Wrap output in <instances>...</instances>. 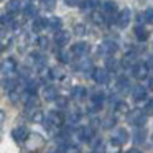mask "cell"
<instances>
[{
  "label": "cell",
  "mask_w": 153,
  "mask_h": 153,
  "mask_svg": "<svg viewBox=\"0 0 153 153\" xmlns=\"http://www.w3.org/2000/svg\"><path fill=\"white\" fill-rule=\"evenodd\" d=\"M46 27L51 28V30H54V31L61 30V18H58V17L48 18V20H46Z\"/></svg>",
  "instance_id": "cell-17"
},
{
  "label": "cell",
  "mask_w": 153,
  "mask_h": 153,
  "mask_svg": "<svg viewBox=\"0 0 153 153\" xmlns=\"http://www.w3.org/2000/svg\"><path fill=\"white\" fill-rule=\"evenodd\" d=\"M115 110H117V112H120V114H127V112H128V105H127L125 102H117L115 104Z\"/></svg>",
  "instance_id": "cell-29"
},
{
  "label": "cell",
  "mask_w": 153,
  "mask_h": 153,
  "mask_svg": "<svg viewBox=\"0 0 153 153\" xmlns=\"http://www.w3.org/2000/svg\"><path fill=\"white\" fill-rule=\"evenodd\" d=\"M43 97H45V100H48V102H53V100H56V97H58L56 87L46 86V87L43 89Z\"/></svg>",
  "instance_id": "cell-13"
},
{
  "label": "cell",
  "mask_w": 153,
  "mask_h": 153,
  "mask_svg": "<svg viewBox=\"0 0 153 153\" xmlns=\"http://www.w3.org/2000/svg\"><path fill=\"white\" fill-rule=\"evenodd\" d=\"M102 104H104V94H102V92L92 94V97H91V110H94V112L100 110Z\"/></svg>",
  "instance_id": "cell-10"
},
{
  "label": "cell",
  "mask_w": 153,
  "mask_h": 153,
  "mask_svg": "<svg viewBox=\"0 0 153 153\" xmlns=\"http://www.w3.org/2000/svg\"><path fill=\"white\" fill-rule=\"evenodd\" d=\"M27 91L31 94V96H33V94L36 92V82H35V81H28V84H27Z\"/></svg>",
  "instance_id": "cell-34"
},
{
  "label": "cell",
  "mask_w": 153,
  "mask_h": 153,
  "mask_svg": "<svg viewBox=\"0 0 153 153\" xmlns=\"http://www.w3.org/2000/svg\"><path fill=\"white\" fill-rule=\"evenodd\" d=\"M4 120H5V112L4 110H0V125L4 123Z\"/></svg>",
  "instance_id": "cell-45"
},
{
  "label": "cell",
  "mask_w": 153,
  "mask_h": 153,
  "mask_svg": "<svg viewBox=\"0 0 153 153\" xmlns=\"http://www.w3.org/2000/svg\"><path fill=\"white\" fill-rule=\"evenodd\" d=\"M135 36L138 38L140 41H145L146 38H148V30L143 28V27H137L135 28Z\"/></svg>",
  "instance_id": "cell-23"
},
{
  "label": "cell",
  "mask_w": 153,
  "mask_h": 153,
  "mask_svg": "<svg viewBox=\"0 0 153 153\" xmlns=\"http://www.w3.org/2000/svg\"><path fill=\"white\" fill-rule=\"evenodd\" d=\"M104 12H105L107 15H114L117 12V4L114 0H107L105 4H104Z\"/></svg>",
  "instance_id": "cell-22"
},
{
  "label": "cell",
  "mask_w": 153,
  "mask_h": 153,
  "mask_svg": "<svg viewBox=\"0 0 153 153\" xmlns=\"http://www.w3.org/2000/svg\"><path fill=\"white\" fill-rule=\"evenodd\" d=\"M143 18H145L146 23H152V25H153V8H146Z\"/></svg>",
  "instance_id": "cell-30"
},
{
  "label": "cell",
  "mask_w": 153,
  "mask_h": 153,
  "mask_svg": "<svg viewBox=\"0 0 153 153\" xmlns=\"http://www.w3.org/2000/svg\"><path fill=\"white\" fill-rule=\"evenodd\" d=\"M79 120H81V112L77 109H74L73 112L69 114V122L71 123H76V122H79Z\"/></svg>",
  "instance_id": "cell-26"
},
{
  "label": "cell",
  "mask_w": 153,
  "mask_h": 153,
  "mask_svg": "<svg viewBox=\"0 0 153 153\" xmlns=\"http://www.w3.org/2000/svg\"><path fill=\"white\" fill-rule=\"evenodd\" d=\"M117 135H119V137H117L115 140H117V142H119V143H123V142H127V140H128V133H127V132H125V130H123V128H120Z\"/></svg>",
  "instance_id": "cell-27"
},
{
  "label": "cell",
  "mask_w": 153,
  "mask_h": 153,
  "mask_svg": "<svg viewBox=\"0 0 153 153\" xmlns=\"http://www.w3.org/2000/svg\"><path fill=\"white\" fill-rule=\"evenodd\" d=\"M130 17H132V12H130V8H123L122 12H120L119 15H117V25H119L120 28H125L127 25L130 23Z\"/></svg>",
  "instance_id": "cell-7"
},
{
  "label": "cell",
  "mask_w": 153,
  "mask_h": 153,
  "mask_svg": "<svg viewBox=\"0 0 153 153\" xmlns=\"http://www.w3.org/2000/svg\"><path fill=\"white\" fill-rule=\"evenodd\" d=\"M38 43H40V46H41V48H48V38L41 36L40 40H38Z\"/></svg>",
  "instance_id": "cell-43"
},
{
  "label": "cell",
  "mask_w": 153,
  "mask_h": 153,
  "mask_svg": "<svg viewBox=\"0 0 153 153\" xmlns=\"http://www.w3.org/2000/svg\"><path fill=\"white\" fill-rule=\"evenodd\" d=\"M92 20H94V23H104V15L99 13V12H94V13H92Z\"/></svg>",
  "instance_id": "cell-35"
},
{
  "label": "cell",
  "mask_w": 153,
  "mask_h": 153,
  "mask_svg": "<svg viewBox=\"0 0 153 153\" xmlns=\"http://www.w3.org/2000/svg\"><path fill=\"white\" fill-rule=\"evenodd\" d=\"M69 40H71L69 31L58 30V31H56V35H54V43H56L58 46H66V45L69 43Z\"/></svg>",
  "instance_id": "cell-9"
},
{
  "label": "cell",
  "mask_w": 153,
  "mask_h": 153,
  "mask_svg": "<svg viewBox=\"0 0 153 153\" xmlns=\"http://www.w3.org/2000/svg\"><path fill=\"white\" fill-rule=\"evenodd\" d=\"M145 115H150V114H153V99L152 100H148V104H146V107H145Z\"/></svg>",
  "instance_id": "cell-39"
},
{
  "label": "cell",
  "mask_w": 153,
  "mask_h": 153,
  "mask_svg": "<svg viewBox=\"0 0 153 153\" xmlns=\"http://www.w3.org/2000/svg\"><path fill=\"white\" fill-rule=\"evenodd\" d=\"M43 112L41 110H36V112H33V115H31V120L33 122H43Z\"/></svg>",
  "instance_id": "cell-31"
},
{
  "label": "cell",
  "mask_w": 153,
  "mask_h": 153,
  "mask_svg": "<svg viewBox=\"0 0 153 153\" xmlns=\"http://www.w3.org/2000/svg\"><path fill=\"white\" fill-rule=\"evenodd\" d=\"M0 86L4 91H8V92H13L15 87H17V81L15 79H10V77H4V79L0 81Z\"/></svg>",
  "instance_id": "cell-14"
},
{
  "label": "cell",
  "mask_w": 153,
  "mask_h": 153,
  "mask_svg": "<svg viewBox=\"0 0 153 153\" xmlns=\"http://www.w3.org/2000/svg\"><path fill=\"white\" fill-rule=\"evenodd\" d=\"M107 68H109L110 71H117V68H119V63H117L115 59H107Z\"/></svg>",
  "instance_id": "cell-37"
},
{
  "label": "cell",
  "mask_w": 153,
  "mask_h": 153,
  "mask_svg": "<svg viewBox=\"0 0 153 153\" xmlns=\"http://www.w3.org/2000/svg\"><path fill=\"white\" fill-rule=\"evenodd\" d=\"M12 137H13V140H17V142H27L28 137H30V132H28L27 127H17V128H13V132H12Z\"/></svg>",
  "instance_id": "cell-8"
},
{
  "label": "cell",
  "mask_w": 153,
  "mask_h": 153,
  "mask_svg": "<svg viewBox=\"0 0 153 153\" xmlns=\"http://www.w3.org/2000/svg\"><path fill=\"white\" fill-rule=\"evenodd\" d=\"M45 122H46V125L50 127V128H54V127H61L64 122L63 115H61L59 112H56V110H51V112L46 114V117H45Z\"/></svg>",
  "instance_id": "cell-1"
},
{
  "label": "cell",
  "mask_w": 153,
  "mask_h": 153,
  "mask_svg": "<svg viewBox=\"0 0 153 153\" xmlns=\"http://www.w3.org/2000/svg\"><path fill=\"white\" fill-rule=\"evenodd\" d=\"M86 94H87V91H86V87H82V86H76L73 89V97L76 100H82L84 97H86Z\"/></svg>",
  "instance_id": "cell-18"
},
{
  "label": "cell",
  "mask_w": 153,
  "mask_h": 153,
  "mask_svg": "<svg viewBox=\"0 0 153 153\" xmlns=\"http://www.w3.org/2000/svg\"><path fill=\"white\" fill-rule=\"evenodd\" d=\"M17 71V61L12 59V58H7L0 63V73L8 76V74H13Z\"/></svg>",
  "instance_id": "cell-4"
},
{
  "label": "cell",
  "mask_w": 153,
  "mask_h": 153,
  "mask_svg": "<svg viewBox=\"0 0 153 153\" xmlns=\"http://www.w3.org/2000/svg\"><path fill=\"white\" fill-rule=\"evenodd\" d=\"M132 97H133V100H137V102L145 100L146 99V89H145V87H142V86L135 87V89H133V92H132Z\"/></svg>",
  "instance_id": "cell-15"
},
{
  "label": "cell",
  "mask_w": 153,
  "mask_h": 153,
  "mask_svg": "<svg viewBox=\"0 0 153 153\" xmlns=\"http://www.w3.org/2000/svg\"><path fill=\"white\" fill-rule=\"evenodd\" d=\"M84 30H86V28H84L82 25H76V27H74V33L76 35H84Z\"/></svg>",
  "instance_id": "cell-42"
},
{
  "label": "cell",
  "mask_w": 153,
  "mask_h": 153,
  "mask_svg": "<svg viewBox=\"0 0 153 153\" xmlns=\"http://www.w3.org/2000/svg\"><path fill=\"white\" fill-rule=\"evenodd\" d=\"M36 13V8L33 7V5H27V7H25V15H27V17H33V15Z\"/></svg>",
  "instance_id": "cell-33"
},
{
  "label": "cell",
  "mask_w": 153,
  "mask_h": 153,
  "mask_svg": "<svg viewBox=\"0 0 153 153\" xmlns=\"http://www.w3.org/2000/svg\"><path fill=\"white\" fill-rule=\"evenodd\" d=\"M50 153H58V152H50Z\"/></svg>",
  "instance_id": "cell-51"
},
{
  "label": "cell",
  "mask_w": 153,
  "mask_h": 153,
  "mask_svg": "<svg viewBox=\"0 0 153 153\" xmlns=\"http://www.w3.org/2000/svg\"><path fill=\"white\" fill-rule=\"evenodd\" d=\"M87 53H89V45L84 43V41L76 43L73 46V54H74V56H86Z\"/></svg>",
  "instance_id": "cell-12"
},
{
  "label": "cell",
  "mask_w": 153,
  "mask_h": 153,
  "mask_svg": "<svg viewBox=\"0 0 153 153\" xmlns=\"http://www.w3.org/2000/svg\"><path fill=\"white\" fill-rule=\"evenodd\" d=\"M77 137H79L82 142H91L94 137V130L92 127H81L79 130H77Z\"/></svg>",
  "instance_id": "cell-11"
},
{
  "label": "cell",
  "mask_w": 153,
  "mask_h": 153,
  "mask_svg": "<svg viewBox=\"0 0 153 153\" xmlns=\"http://www.w3.org/2000/svg\"><path fill=\"white\" fill-rule=\"evenodd\" d=\"M99 5H100L99 0H82L81 7H82L84 10H94V8H97Z\"/></svg>",
  "instance_id": "cell-21"
},
{
  "label": "cell",
  "mask_w": 153,
  "mask_h": 153,
  "mask_svg": "<svg viewBox=\"0 0 153 153\" xmlns=\"http://www.w3.org/2000/svg\"><path fill=\"white\" fill-rule=\"evenodd\" d=\"M146 68H148V69H150V68H153V58H152V59H150V63L146 64Z\"/></svg>",
  "instance_id": "cell-46"
},
{
  "label": "cell",
  "mask_w": 153,
  "mask_h": 153,
  "mask_svg": "<svg viewBox=\"0 0 153 153\" xmlns=\"http://www.w3.org/2000/svg\"><path fill=\"white\" fill-rule=\"evenodd\" d=\"M56 104H58V107H66L68 100L64 99V97H56Z\"/></svg>",
  "instance_id": "cell-41"
},
{
  "label": "cell",
  "mask_w": 153,
  "mask_h": 153,
  "mask_svg": "<svg viewBox=\"0 0 153 153\" xmlns=\"http://www.w3.org/2000/svg\"><path fill=\"white\" fill-rule=\"evenodd\" d=\"M22 10V2L20 0H8L7 4V12L8 13H18Z\"/></svg>",
  "instance_id": "cell-16"
},
{
  "label": "cell",
  "mask_w": 153,
  "mask_h": 153,
  "mask_svg": "<svg viewBox=\"0 0 153 153\" xmlns=\"http://www.w3.org/2000/svg\"><path fill=\"white\" fill-rule=\"evenodd\" d=\"M41 5H43V8H46V10H53V8L56 7V0H41Z\"/></svg>",
  "instance_id": "cell-28"
},
{
  "label": "cell",
  "mask_w": 153,
  "mask_h": 153,
  "mask_svg": "<svg viewBox=\"0 0 153 153\" xmlns=\"http://www.w3.org/2000/svg\"><path fill=\"white\" fill-rule=\"evenodd\" d=\"M110 125H115V119H114V117H110L105 122V128H110Z\"/></svg>",
  "instance_id": "cell-44"
},
{
  "label": "cell",
  "mask_w": 153,
  "mask_h": 153,
  "mask_svg": "<svg viewBox=\"0 0 153 153\" xmlns=\"http://www.w3.org/2000/svg\"><path fill=\"white\" fill-rule=\"evenodd\" d=\"M150 89H152V91H153V79H152V81H150Z\"/></svg>",
  "instance_id": "cell-48"
},
{
  "label": "cell",
  "mask_w": 153,
  "mask_h": 153,
  "mask_svg": "<svg viewBox=\"0 0 153 153\" xmlns=\"http://www.w3.org/2000/svg\"><path fill=\"white\" fill-rule=\"evenodd\" d=\"M117 86H119L120 91H123V89H127V87H128V81H127L125 77H120L119 82H117Z\"/></svg>",
  "instance_id": "cell-36"
},
{
  "label": "cell",
  "mask_w": 153,
  "mask_h": 153,
  "mask_svg": "<svg viewBox=\"0 0 153 153\" xmlns=\"http://www.w3.org/2000/svg\"><path fill=\"white\" fill-rule=\"evenodd\" d=\"M117 43L115 41H112V40H105V41H102L100 43V46H99V53L100 54H104V56H112L114 53L117 51Z\"/></svg>",
  "instance_id": "cell-3"
},
{
  "label": "cell",
  "mask_w": 153,
  "mask_h": 153,
  "mask_svg": "<svg viewBox=\"0 0 153 153\" xmlns=\"http://www.w3.org/2000/svg\"><path fill=\"white\" fill-rule=\"evenodd\" d=\"M92 79L96 81L97 84H105L109 81V73L107 69H102V68H96L92 71Z\"/></svg>",
  "instance_id": "cell-6"
},
{
  "label": "cell",
  "mask_w": 153,
  "mask_h": 153,
  "mask_svg": "<svg viewBox=\"0 0 153 153\" xmlns=\"http://www.w3.org/2000/svg\"><path fill=\"white\" fill-rule=\"evenodd\" d=\"M45 27H46V20H45V18H36V20L33 22V30L35 31H41Z\"/></svg>",
  "instance_id": "cell-25"
},
{
  "label": "cell",
  "mask_w": 153,
  "mask_h": 153,
  "mask_svg": "<svg viewBox=\"0 0 153 153\" xmlns=\"http://www.w3.org/2000/svg\"><path fill=\"white\" fill-rule=\"evenodd\" d=\"M63 153H82V152H81V146H79V145H74V143H68V145H64Z\"/></svg>",
  "instance_id": "cell-24"
},
{
  "label": "cell",
  "mask_w": 153,
  "mask_h": 153,
  "mask_svg": "<svg viewBox=\"0 0 153 153\" xmlns=\"http://www.w3.org/2000/svg\"><path fill=\"white\" fill-rule=\"evenodd\" d=\"M0 22L4 25H13V20H12L10 15H2V17H0Z\"/></svg>",
  "instance_id": "cell-38"
},
{
  "label": "cell",
  "mask_w": 153,
  "mask_h": 153,
  "mask_svg": "<svg viewBox=\"0 0 153 153\" xmlns=\"http://www.w3.org/2000/svg\"><path fill=\"white\" fill-rule=\"evenodd\" d=\"M132 74H133V77H137V79H145V77L148 76V68H146V63L133 64Z\"/></svg>",
  "instance_id": "cell-5"
},
{
  "label": "cell",
  "mask_w": 153,
  "mask_h": 153,
  "mask_svg": "<svg viewBox=\"0 0 153 153\" xmlns=\"http://www.w3.org/2000/svg\"><path fill=\"white\" fill-rule=\"evenodd\" d=\"M2 35H4V31H2V28H0V38H2Z\"/></svg>",
  "instance_id": "cell-50"
},
{
  "label": "cell",
  "mask_w": 153,
  "mask_h": 153,
  "mask_svg": "<svg viewBox=\"0 0 153 153\" xmlns=\"http://www.w3.org/2000/svg\"><path fill=\"white\" fill-rule=\"evenodd\" d=\"M0 2H2V0H0Z\"/></svg>",
  "instance_id": "cell-52"
},
{
  "label": "cell",
  "mask_w": 153,
  "mask_h": 153,
  "mask_svg": "<svg viewBox=\"0 0 153 153\" xmlns=\"http://www.w3.org/2000/svg\"><path fill=\"white\" fill-rule=\"evenodd\" d=\"M120 145H122V143H119L115 138H112L109 142V145L105 146V152L107 153H119L120 152Z\"/></svg>",
  "instance_id": "cell-19"
},
{
  "label": "cell",
  "mask_w": 153,
  "mask_h": 153,
  "mask_svg": "<svg viewBox=\"0 0 153 153\" xmlns=\"http://www.w3.org/2000/svg\"><path fill=\"white\" fill-rule=\"evenodd\" d=\"M143 140H145V130H137L135 132V142L142 143Z\"/></svg>",
  "instance_id": "cell-32"
},
{
  "label": "cell",
  "mask_w": 153,
  "mask_h": 153,
  "mask_svg": "<svg viewBox=\"0 0 153 153\" xmlns=\"http://www.w3.org/2000/svg\"><path fill=\"white\" fill-rule=\"evenodd\" d=\"M25 2H27V5H30V4H31V0H25Z\"/></svg>",
  "instance_id": "cell-49"
},
{
  "label": "cell",
  "mask_w": 153,
  "mask_h": 153,
  "mask_svg": "<svg viewBox=\"0 0 153 153\" xmlns=\"http://www.w3.org/2000/svg\"><path fill=\"white\" fill-rule=\"evenodd\" d=\"M40 77H41L43 81H51L54 76H53V71H51L50 68L41 66V68H40Z\"/></svg>",
  "instance_id": "cell-20"
},
{
  "label": "cell",
  "mask_w": 153,
  "mask_h": 153,
  "mask_svg": "<svg viewBox=\"0 0 153 153\" xmlns=\"http://www.w3.org/2000/svg\"><path fill=\"white\" fill-rule=\"evenodd\" d=\"M127 119H128L130 123H133V125H137V127L143 125V123L146 122L145 112H143V110H138V109L132 110V112H127Z\"/></svg>",
  "instance_id": "cell-2"
},
{
  "label": "cell",
  "mask_w": 153,
  "mask_h": 153,
  "mask_svg": "<svg viewBox=\"0 0 153 153\" xmlns=\"http://www.w3.org/2000/svg\"><path fill=\"white\" fill-rule=\"evenodd\" d=\"M66 2V5H69V7H79L81 4H82V0H64Z\"/></svg>",
  "instance_id": "cell-40"
},
{
  "label": "cell",
  "mask_w": 153,
  "mask_h": 153,
  "mask_svg": "<svg viewBox=\"0 0 153 153\" xmlns=\"http://www.w3.org/2000/svg\"><path fill=\"white\" fill-rule=\"evenodd\" d=\"M128 153H140V152H138V150H135V148H133V150H130Z\"/></svg>",
  "instance_id": "cell-47"
}]
</instances>
